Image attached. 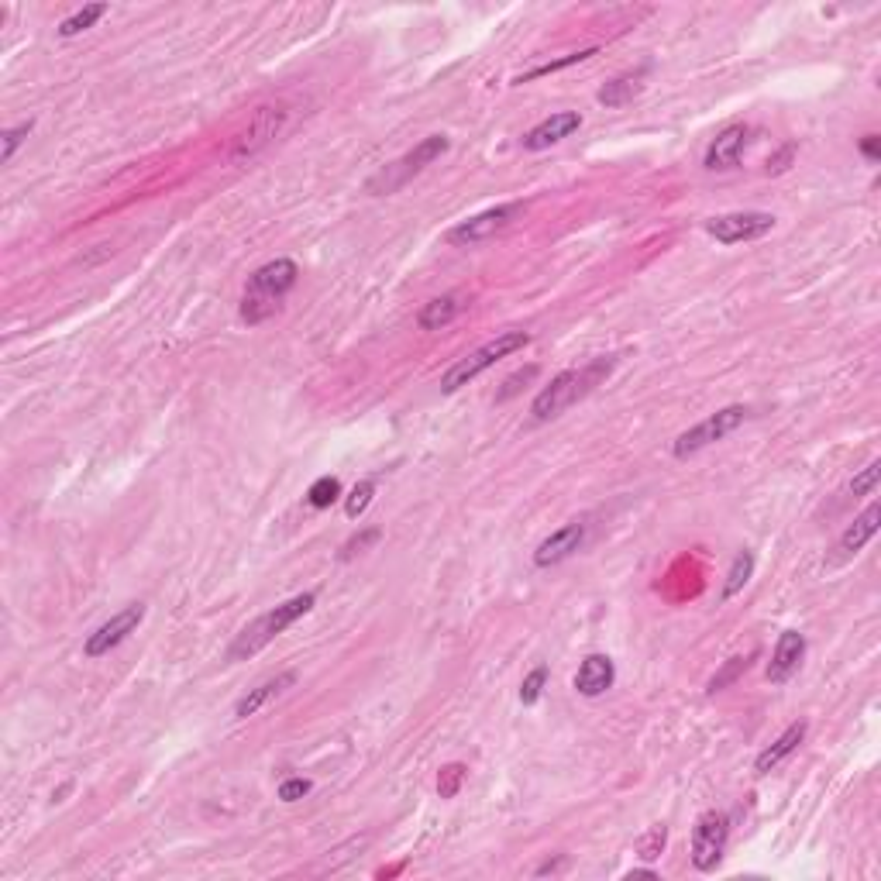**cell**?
I'll return each mask as SVG.
<instances>
[{
  "label": "cell",
  "instance_id": "4dcf8cb0",
  "mask_svg": "<svg viewBox=\"0 0 881 881\" xmlns=\"http://www.w3.org/2000/svg\"><path fill=\"white\" fill-rule=\"evenodd\" d=\"M878 482H881V462L875 458V462H868L861 472L854 475L851 493H854V496H871V493H875V489H878Z\"/></svg>",
  "mask_w": 881,
  "mask_h": 881
},
{
  "label": "cell",
  "instance_id": "30bf717a",
  "mask_svg": "<svg viewBox=\"0 0 881 881\" xmlns=\"http://www.w3.org/2000/svg\"><path fill=\"white\" fill-rule=\"evenodd\" d=\"M142 620H145V603L124 606L118 617H111V620L104 623V627H97L87 637V644H83V654H87V658H104V654H111L121 641H128V634H135L138 623H142Z\"/></svg>",
  "mask_w": 881,
  "mask_h": 881
},
{
  "label": "cell",
  "instance_id": "6da1fadb",
  "mask_svg": "<svg viewBox=\"0 0 881 881\" xmlns=\"http://www.w3.org/2000/svg\"><path fill=\"white\" fill-rule=\"evenodd\" d=\"M613 365H617V358H592V362L582 365V369H568V372H561V376H555L551 379V386H544L541 393L534 396V403H530L534 420L537 424H544V420L561 417L568 407H575L582 396H589L599 382L610 376Z\"/></svg>",
  "mask_w": 881,
  "mask_h": 881
},
{
  "label": "cell",
  "instance_id": "8d00e7d4",
  "mask_svg": "<svg viewBox=\"0 0 881 881\" xmlns=\"http://www.w3.org/2000/svg\"><path fill=\"white\" fill-rule=\"evenodd\" d=\"M861 155L868 162H878V155H881V138L878 135H864L861 138Z\"/></svg>",
  "mask_w": 881,
  "mask_h": 881
},
{
  "label": "cell",
  "instance_id": "9a60e30c",
  "mask_svg": "<svg viewBox=\"0 0 881 881\" xmlns=\"http://www.w3.org/2000/svg\"><path fill=\"white\" fill-rule=\"evenodd\" d=\"M582 128V114L579 111H561V114H551V118H544L541 124H534V128L524 135V148L527 152H544V148H551L555 142H561V138H568L572 131Z\"/></svg>",
  "mask_w": 881,
  "mask_h": 881
},
{
  "label": "cell",
  "instance_id": "8fae6325",
  "mask_svg": "<svg viewBox=\"0 0 881 881\" xmlns=\"http://www.w3.org/2000/svg\"><path fill=\"white\" fill-rule=\"evenodd\" d=\"M520 210H524L520 204H503V207H493V210H482V214L462 221L458 228H451L448 241H451V245H479V241H489L496 231H503L506 224L520 214Z\"/></svg>",
  "mask_w": 881,
  "mask_h": 881
},
{
  "label": "cell",
  "instance_id": "7c38bea8",
  "mask_svg": "<svg viewBox=\"0 0 881 881\" xmlns=\"http://www.w3.org/2000/svg\"><path fill=\"white\" fill-rule=\"evenodd\" d=\"M747 142H751V128H747V124H730V128H723L720 135L709 142L703 166L709 169V173H727V169H737Z\"/></svg>",
  "mask_w": 881,
  "mask_h": 881
},
{
  "label": "cell",
  "instance_id": "7402d4cb",
  "mask_svg": "<svg viewBox=\"0 0 881 881\" xmlns=\"http://www.w3.org/2000/svg\"><path fill=\"white\" fill-rule=\"evenodd\" d=\"M751 575H754V555H751V551H740V555L734 558V565H730V572H727V582H723V592H720L723 603H727V599H734L737 592L751 582Z\"/></svg>",
  "mask_w": 881,
  "mask_h": 881
},
{
  "label": "cell",
  "instance_id": "5bb4252c",
  "mask_svg": "<svg viewBox=\"0 0 881 881\" xmlns=\"http://www.w3.org/2000/svg\"><path fill=\"white\" fill-rule=\"evenodd\" d=\"M582 541H586V520H572V524H565L561 530H555L551 537H544L541 548L534 551V565L537 568L558 565V561L572 558L575 551L582 548Z\"/></svg>",
  "mask_w": 881,
  "mask_h": 881
},
{
  "label": "cell",
  "instance_id": "ac0fdd59",
  "mask_svg": "<svg viewBox=\"0 0 881 881\" xmlns=\"http://www.w3.org/2000/svg\"><path fill=\"white\" fill-rule=\"evenodd\" d=\"M293 685H296V672H283V675H276V678H265L262 685H255V689L248 692V696L235 706V716H238V720H248V716L259 713V709L269 703V699L283 696V692L293 689Z\"/></svg>",
  "mask_w": 881,
  "mask_h": 881
},
{
  "label": "cell",
  "instance_id": "4316f807",
  "mask_svg": "<svg viewBox=\"0 0 881 881\" xmlns=\"http://www.w3.org/2000/svg\"><path fill=\"white\" fill-rule=\"evenodd\" d=\"M372 496H376V482H372V479H362V482H358V486L352 489V496H348V500H345L348 520H358V517H362V513L369 510Z\"/></svg>",
  "mask_w": 881,
  "mask_h": 881
},
{
  "label": "cell",
  "instance_id": "d6a6232c",
  "mask_svg": "<svg viewBox=\"0 0 881 881\" xmlns=\"http://www.w3.org/2000/svg\"><path fill=\"white\" fill-rule=\"evenodd\" d=\"M379 537H382V534H379V530H376V527L362 530V534H358V537H352V541H348V544H345V548H341V561L355 558V555H358V551H365V548H369V544H376V541H379Z\"/></svg>",
  "mask_w": 881,
  "mask_h": 881
},
{
  "label": "cell",
  "instance_id": "e575fe53",
  "mask_svg": "<svg viewBox=\"0 0 881 881\" xmlns=\"http://www.w3.org/2000/svg\"><path fill=\"white\" fill-rule=\"evenodd\" d=\"M537 376V365H530V369H524V372H517V376H510L506 379V386H503V393L496 396V400H510L513 393H520V386H524V382H530Z\"/></svg>",
  "mask_w": 881,
  "mask_h": 881
},
{
  "label": "cell",
  "instance_id": "3957f363",
  "mask_svg": "<svg viewBox=\"0 0 881 881\" xmlns=\"http://www.w3.org/2000/svg\"><path fill=\"white\" fill-rule=\"evenodd\" d=\"M314 603H317L314 592H303V596L286 599V603L276 606V610L262 613L259 620H252L235 637V644L228 647V661L235 665V661H245V658H252V654H259L262 647L276 641V637L283 634L286 627H293V623L300 620V617H307V613L314 610Z\"/></svg>",
  "mask_w": 881,
  "mask_h": 881
},
{
  "label": "cell",
  "instance_id": "d590c367",
  "mask_svg": "<svg viewBox=\"0 0 881 881\" xmlns=\"http://www.w3.org/2000/svg\"><path fill=\"white\" fill-rule=\"evenodd\" d=\"M792 155H795V145H785L775 159H768V173H785V169H789V162H792Z\"/></svg>",
  "mask_w": 881,
  "mask_h": 881
},
{
  "label": "cell",
  "instance_id": "44dd1931",
  "mask_svg": "<svg viewBox=\"0 0 881 881\" xmlns=\"http://www.w3.org/2000/svg\"><path fill=\"white\" fill-rule=\"evenodd\" d=\"M644 76H647V69H637V73H623V76H617V80L606 83V87L596 93V100H599V104H603V107H620V104H627V100H634L637 93H641Z\"/></svg>",
  "mask_w": 881,
  "mask_h": 881
},
{
  "label": "cell",
  "instance_id": "484cf974",
  "mask_svg": "<svg viewBox=\"0 0 881 881\" xmlns=\"http://www.w3.org/2000/svg\"><path fill=\"white\" fill-rule=\"evenodd\" d=\"M599 49H582V52H572V56H565V59H555V62H544V66H534L530 69V73H524V76H517V80L513 83H530V80H537V76H548V73H558V69H568V66H575V62H582V59H589V56H596Z\"/></svg>",
  "mask_w": 881,
  "mask_h": 881
},
{
  "label": "cell",
  "instance_id": "836d02e7",
  "mask_svg": "<svg viewBox=\"0 0 881 881\" xmlns=\"http://www.w3.org/2000/svg\"><path fill=\"white\" fill-rule=\"evenodd\" d=\"M310 789H314V785H310V778H286V782L279 785V799H283V802H300Z\"/></svg>",
  "mask_w": 881,
  "mask_h": 881
},
{
  "label": "cell",
  "instance_id": "277c9868",
  "mask_svg": "<svg viewBox=\"0 0 881 881\" xmlns=\"http://www.w3.org/2000/svg\"><path fill=\"white\" fill-rule=\"evenodd\" d=\"M448 148H451V142L444 135L424 138V142L413 145V152H407L403 159H396V162H389V166H382L379 173L372 176L369 183H365V190L376 193V197H386V193L403 190V186H407L413 176H420L427 166H431V162H438L441 155L448 152Z\"/></svg>",
  "mask_w": 881,
  "mask_h": 881
},
{
  "label": "cell",
  "instance_id": "603a6c76",
  "mask_svg": "<svg viewBox=\"0 0 881 881\" xmlns=\"http://www.w3.org/2000/svg\"><path fill=\"white\" fill-rule=\"evenodd\" d=\"M104 14H107V7H104V4H87V7H83V11L69 14V18L62 21V25H59V35H62V38L80 35V31H87V28L97 25V21L104 18Z\"/></svg>",
  "mask_w": 881,
  "mask_h": 881
},
{
  "label": "cell",
  "instance_id": "4fadbf2b",
  "mask_svg": "<svg viewBox=\"0 0 881 881\" xmlns=\"http://www.w3.org/2000/svg\"><path fill=\"white\" fill-rule=\"evenodd\" d=\"M878 524H881V506L871 503L868 510H864L861 517H857L854 524L847 527L844 534H840L837 548H833V555L826 558V565H844V561H851L854 555H861L864 544H868L871 537L878 534Z\"/></svg>",
  "mask_w": 881,
  "mask_h": 881
},
{
  "label": "cell",
  "instance_id": "1f68e13d",
  "mask_svg": "<svg viewBox=\"0 0 881 881\" xmlns=\"http://www.w3.org/2000/svg\"><path fill=\"white\" fill-rule=\"evenodd\" d=\"M544 682H548V668H534V672L524 678V685H520V703L534 706L544 692Z\"/></svg>",
  "mask_w": 881,
  "mask_h": 881
},
{
  "label": "cell",
  "instance_id": "ffe728a7",
  "mask_svg": "<svg viewBox=\"0 0 881 881\" xmlns=\"http://www.w3.org/2000/svg\"><path fill=\"white\" fill-rule=\"evenodd\" d=\"M462 307H465V296L462 293L434 296V300L424 303V310L417 314L420 331H441V327H448L458 314H462Z\"/></svg>",
  "mask_w": 881,
  "mask_h": 881
},
{
  "label": "cell",
  "instance_id": "9c48e42d",
  "mask_svg": "<svg viewBox=\"0 0 881 881\" xmlns=\"http://www.w3.org/2000/svg\"><path fill=\"white\" fill-rule=\"evenodd\" d=\"M286 124V107L276 104V107H262L259 114H255L252 121H248V128L241 131V135L235 138V148H231V159L235 162H245L252 159V155H259L265 145L272 142V138L283 131Z\"/></svg>",
  "mask_w": 881,
  "mask_h": 881
},
{
  "label": "cell",
  "instance_id": "52a82bcc",
  "mask_svg": "<svg viewBox=\"0 0 881 881\" xmlns=\"http://www.w3.org/2000/svg\"><path fill=\"white\" fill-rule=\"evenodd\" d=\"M727 840H730L727 813L709 809V813L699 816L696 830H692V864H696V871H713L716 864L723 861Z\"/></svg>",
  "mask_w": 881,
  "mask_h": 881
},
{
  "label": "cell",
  "instance_id": "ba28073f",
  "mask_svg": "<svg viewBox=\"0 0 881 881\" xmlns=\"http://www.w3.org/2000/svg\"><path fill=\"white\" fill-rule=\"evenodd\" d=\"M775 228V217L764 210H734V214H720L706 221V235L716 238L720 245H740V241H754Z\"/></svg>",
  "mask_w": 881,
  "mask_h": 881
},
{
  "label": "cell",
  "instance_id": "d4e9b609",
  "mask_svg": "<svg viewBox=\"0 0 881 881\" xmlns=\"http://www.w3.org/2000/svg\"><path fill=\"white\" fill-rule=\"evenodd\" d=\"M751 658H754V654H747V658H730L727 665L720 668V672L709 678V685H706L709 696H716V692H723V689H727V685H734L737 678L744 675L747 668H751Z\"/></svg>",
  "mask_w": 881,
  "mask_h": 881
},
{
  "label": "cell",
  "instance_id": "2e32d148",
  "mask_svg": "<svg viewBox=\"0 0 881 881\" xmlns=\"http://www.w3.org/2000/svg\"><path fill=\"white\" fill-rule=\"evenodd\" d=\"M802 658H806V637H802L799 630H785V634L778 637L775 654H771V661H768V682H775V685L789 682L795 668L802 665Z\"/></svg>",
  "mask_w": 881,
  "mask_h": 881
},
{
  "label": "cell",
  "instance_id": "74e56055",
  "mask_svg": "<svg viewBox=\"0 0 881 881\" xmlns=\"http://www.w3.org/2000/svg\"><path fill=\"white\" fill-rule=\"evenodd\" d=\"M561 864H565V861H561V857H558V861H548V864H541V868H537L534 875H537V878H544V875H555V871L561 868Z\"/></svg>",
  "mask_w": 881,
  "mask_h": 881
},
{
  "label": "cell",
  "instance_id": "f1b7e54d",
  "mask_svg": "<svg viewBox=\"0 0 881 881\" xmlns=\"http://www.w3.org/2000/svg\"><path fill=\"white\" fill-rule=\"evenodd\" d=\"M31 128H35V121H21V124H14V128L4 131V145H0V162H11L14 159V152H18V148L28 142Z\"/></svg>",
  "mask_w": 881,
  "mask_h": 881
},
{
  "label": "cell",
  "instance_id": "83f0119b",
  "mask_svg": "<svg viewBox=\"0 0 881 881\" xmlns=\"http://www.w3.org/2000/svg\"><path fill=\"white\" fill-rule=\"evenodd\" d=\"M665 844H668V826L658 823V826H651V830H647L644 837H641V844H637V854H641L644 861H658L661 851H665Z\"/></svg>",
  "mask_w": 881,
  "mask_h": 881
},
{
  "label": "cell",
  "instance_id": "e0dca14e",
  "mask_svg": "<svg viewBox=\"0 0 881 881\" xmlns=\"http://www.w3.org/2000/svg\"><path fill=\"white\" fill-rule=\"evenodd\" d=\"M613 682H617V668H613V661L606 658V654H589V658L579 665V675H575V692L586 699H596V696H603V692H610Z\"/></svg>",
  "mask_w": 881,
  "mask_h": 881
},
{
  "label": "cell",
  "instance_id": "8992f818",
  "mask_svg": "<svg viewBox=\"0 0 881 881\" xmlns=\"http://www.w3.org/2000/svg\"><path fill=\"white\" fill-rule=\"evenodd\" d=\"M747 413H751V410L740 407V403H737V407H723V410L709 413L703 424H696V427H689L685 434H678V441L672 444L675 458H689V455H696V451L709 448V444L723 441L730 431H737V427L744 424Z\"/></svg>",
  "mask_w": 881,
  "mask_h": 881
},
{
  "label": "cell",
  "instance_id": "d6986e66",
  "mask_svg": "<svg viewBox=\"0 0 881 881\" xmlns=\"http://www.w3.org/2000/svg\"><path fill=\"white\" fill-rule=\"evenodd\" d=\"M806 730H809L806 723H792V727L785 730V734L778 737L775 744L764 747V751L758 754V761H754V771H758V775H768V771H775L778 764L789 758V754L799 751V744L806 740Z\"/></svg>",
  "mask_w": 881,
  "mask_h": 881
},
{
  "label": "cell",
  "instance_id": "7a4b0ae2",
  "mask_svg": "<svg viewBox=\"0 0 881 881\" xmlns=\"http://www.w3.org/2000/svg\"><path fill=\"white\" fill-rule=\"evenodd\" d=\"M296 279H300V269H296L293 259H276V262H265L262 269H255L245 286V300H241L245 324L269 321L279 310V303H283V296L296 286Z\"/></svg>",
  "mask_w": 881,
  "mask_h": 881
},
{
  "label": "cell",
  "instance_id": "5b68a950",
  "mask_svg": "<svg viewBox=\"0 0 881 881\" xmlns=\"http://www.w3.org/2000/svg\"><path fill=\"white\" fill-rule=\"evenodd\" d=\"M527 345H530L527 331H506V334H500V338L486 341L482 348H475L472 355H465L462 362H455L448 372H444V376H441V393H455V389L469 386V382L475 376H482L489 365H496L500 358L520 352V348H527Z\"/></svg>",
  "mask_w": 881,
  "mask_h": 881
},
{
  "label": "cell",
  "instance_id": "f35d334b",
  "mask_svg": "<svg viewBox=\"0 0 881 881\" xmlns=\"http://www.w3.org/2000/svg\"><path fill=\"white\" fill-rule=\"evenodd\" d=\"M627 878L630 881H634V878H658V871H654V868H637V871H630Z\"/></svg>",
  "mask_w": 881,
  "mask_h": 881
},
{
  "label": "cell",
  "instance_id": "cb8c5ba5",
  "mask_svg": "<svg viewBox=\"0 0 881 881\" xmlns=\"http://www.w3.org/2000/svg\"><path fill=\"white\" fill-rule=\"evenodd\" d=\"M338 496H341V482L334 479V475H321V479L307 489V503L314 506V510H327V506H334V503H338Z\"/></svg>",
  "mask_w": 881,
  "mask_h": 881
},
{
  "label": "cell",
  "instance_id": "f546056e",
  "mask_svg": "<svg viewBox=\"0 0 881 881\" xmlns=\"http://www.w3.org/2000/svg\"><path fill=\"white\" fill-rule=\"evenodd\" d=\"M465 782V764H444L441 775H438V792L441 799H455L458 789Z\"/></svg>",
  "mask_w": 881,
  "mask_h": 881
}]
</instances>
